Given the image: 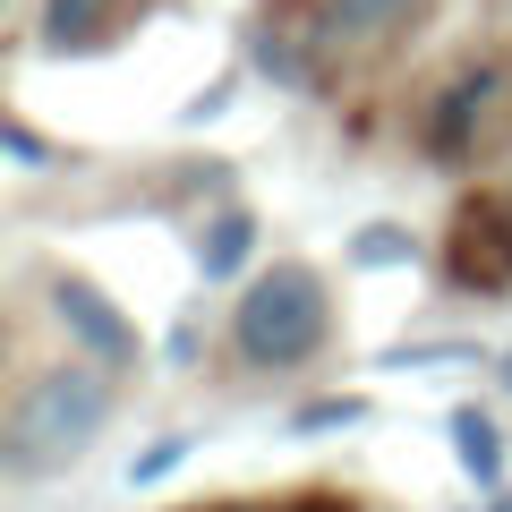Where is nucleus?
I'll return each instance as SVG.
<instances>
[{
    "label": "nucleus",
    "mask_w": 512,
    "mask_h": 512,
    "mask_svg": "<svg viewBox=\"0 0 512 512\" xmlns=\"http://www.w3.org/2000/svg\"><path fill=\"white\" fill-rule=\"evenodd\" d=\"M333 308H325V274L316 265H274L256 274L248 299L231 308V342L248 367H299L316 342H325Z\"/></svg>",
    "instance_id": "2"
},
{
    "label": "nucleus",
    "mask_w": 512,
    "mask_h": 512,
    "mask_svg": "<svg viewBox=\"0 0 512 512\" xmlns=\"http://www.w3.org/2000/svg\"><path fill=\"white\" fill-rule=\"evenodd\" d=\"M222 103H231V77H222V86H205V94H197V103H188V111H180V120H188V128H197V120H214V111H222Z\"/></svg>",
    "instance_id": "13"
},
{
    "label": "nucleus",
    "mask_w": 512,
    "mask_h": 512,
    "mask_svg": "<svg viewBox=\"0 0 512 512\" xmlns=\"http://www.w3.org/2000/svg\"><path fill=\"white\" fill-rule=\"evenodd\" d=\"M367 419V402H359V393H333V402H308V410H299V419H291V436H325V427H359Z\"/></svg>",
    "instance_id": "9"
},
{
    "label": "nucleus",
    "mask_w": 512,
    "mask_h": 512,
    "mask_svg": "<svg viewBox=\"0 0 512 512\" xmlns=\"http://www.w3.org/2000/svg\"><path fill=\"white\" fill-rule=\"evenodd\" d=\"M495 512H512V495H504V504H495Z\"/></svg>",
    "instance_id": "15"
},
{
    "label": "nucleus",
    "mask_w": 512,
    "mask_h": 512,
    "mask_svg": "<svg viewBox=\"0 0 512 512\" xmlns=\"http://www.w3.org/2000/svg\"><path fill=\"white\" fill-rule=\"evenodd\" d=\"M504 384H512V359H504Z\"/></svg>",
    "instance_id": "16"
},
{
    "label": "nucleus",
    "mask_w": 512,
    "mask_h": 512,
    "mask_svg": "<svg viewBox=\"0 0 512 512\" xmlns=\"http://www.w3.org/2000/svg\"><path fill=\"white\" fill-rule=\"evenodd\" d=\"M103 427H111L103 359L94 367H43V376L18 384V402H9L0 461H9V478H52V470H69V461H86Z\"/></svg>",
    "instance_id": "1"
},
{
    "label": "nucleus",
    "mask_w": 512,
    "mask_h": 512,
    "mask_svg": "<svg viewBox=\"0 0 512 512\" xmlns=\"http://www.w3.org/2000/svg\"><path fill=\"white\" fill-rule=\"evenodd\" d=\"M188 453H197V444H188V436H163V444H146V453L128 461V487H154V478H171V470H180Z\"/></svg>",
    "instance_id": "11"
},
{
    "label": "nucleus",
    "mask_w": 512,
    "mask_h": 512,
    "mask_svg": "<svg viewBox=\"0 0 512 512\" xmlns=\"http://www.w3.org/2000/svg\"><path fill=\"white\" fill-rule=\"evenodd\" d=\"M453 461L478 487H504V436H495L487 410H453Z\"/></svg>",
    "instance_id": "6"
},
{
    "label": "nucleus",
    "mask_w": 512,
    "mask_h": 512,
    "mask_svg": "<svg viewBox=\"0 0 512 512\" xmlns=\"http://www.w3.org/2000/svg\"><path fill=\"white\" fill-rule=\"evenodd\" d=\"M0 146H9V163H18V171H43V163H52V146H43V137H35L26 120H9V128H0Z\"/></svg>",
    "instance_id": "12"
},
{
    "label": "nucleus",
    "mask_w": 512,
    "mask_h": 512,
    "mask_svg": "<svg viewBox=\"0 0 512 512\" xmlns=\"http://www.w3.org/2000/svg\"><path fill=\"white\" fill-rule=\"evenodd\" d=\"M248 248H256V222L231 205V214H214V222L197 231V274H205V282H231L239 265H248Z\"/></svg>",
    "instance_id": "5"
},
{
    "label": "nucleus",
    "mask_w": 512,
    "mask_h": 512,
    "mask_svg": "<svg viewBox=\"0 0 512 512\" xmlns=\"http://www.w3.org/2000/svg\"><path fill=\"white\" fill-rule=\"evenodd\" d=\"M52 316H60V333H69L86 359H103V367H128V359H137V325H128L94 282L60 274V282H52Z\"/></svg>",
    "instance_id": "3"
},
{
    "label": "nucleus",
    "mask_w": 512,
    "mask_h": 512,
    "mask_svg": "<svg viewBox=\"0 0 512 512\" xmlns=\"http://www.w3.org/2000/svg\"><path fill=\"white\" fill-rule=\"evenodd\" d=\"M291 512H350L342 495H308V504H291Z\"/></svg>",
    "instance_id": "14"
},
{
    "label": "nucleus",
    "mask_w": 512,
    "mask_h": 512,
    "mask_svg": "<svg viewBox=\"0 0 512 512\" xmlns=\"http://www.w3.org/2000/svg\"><path fill=\"white\" fill-rule=\"evenodd\" d=\"M137 0H43V52H103Z\"/></svg>",
    "instance_id": "4"
},
{
    "label": "nucleus",
    "mask_w": 512,
    "mask_h": 512,
    "mask_svg": "<svg viewBox=\"0 0 512 512\" xmlns=\"http://www.w3.org/2000/svg\"><path fill=\"white\" fill-rule=\"evenodd\" d=\"M427 0H333V26L342 35H393V26H410Z\"/></svg>",
    "instance_id": "7"
},
{
    "label": "nucleus",
    "mask_w": 512,
    "mask_h": 512,
    "mask_svg": "<svg viewBox=\"0 0 512 512\" xmlns=\"http://www.w3.org/2000/svg\"><path fill=\"white\" fill-rule=\"evenodd\" d=\"M350 256H359V265H410V231H393V222H367V231L350 239Z\"/></svg>",
    "instance_id": "10"
},
{
    "label": "nucleus",
    "mask_w": 512,
    "mask_h": 512,
    "mask_svg": "<svg viewBox=\"0 0 512 512\" xmlns=\"http://www.w3.org/2000/svg\"><path fill=\"white\" fill-rule=\"evenodd\" d=\"M487 94H495V77H461V86L444 94V120H436V146H444V154H453L461 137H470V120L487 111Z\"/></svg>",
    "instance_id": "8"
}]
</instances>
